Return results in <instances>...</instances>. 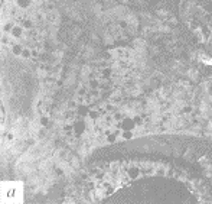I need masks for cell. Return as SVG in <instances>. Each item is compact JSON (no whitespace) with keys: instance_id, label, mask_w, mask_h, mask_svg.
I'll use <instances>...</instances> for the list:
<instances>
[{"instance_id":"6da1fadb","label":"cell","mask_w":212,"mask_h":204,"mask_svg":"<svg viewBox=\"0 0 212 204\" xmlns=\"http://www.w3.org/2000/svg\"><path fill=\"white\" fill-rule=\"evenodd\" d=\"M48 20H51V22H55V20H56V12H49Z\"/></svg>"}]
</instances>
